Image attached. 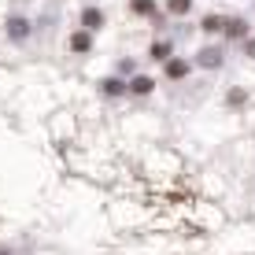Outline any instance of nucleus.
<instances>
[{"mask_svg": "<svg viewBox=\"0 0 255 255\" xmlns=\"http://www.w3.org/2000/svg\"><path fill=\"white\" fill-rule=\"evenodd\" d=\"M222 26H226V22H222V19H218V15H207V19H204V30H207V33H215V30H222Z\"/></svg>", "mask_w": 255, "mask_h": 255, "instance_id": "6", "label": "nucleus"}, {"mask_svg": "<svg viewBox=\"0 0 255 255\" xmlns=\"http://www.w3.org/2000/svg\"><path fill=\"white\" fill-rule=\"evenodd\" d=\"M133 11H152V0H133Z\"/></svg>", "mask_w": 255, "mask_h": 255, "instance_id": "11", "label": "nucleus"}, {"mask_svg": "<svg viewBox=\"0 0 255 255\" xmlns=\"http://www.w3.org/2000/svg\"><path fill=\"white\" fill-rule=\"evenodd\" d=\"M7 26H11V37H15V41H22V37H26V22H22V19H11Z\"/></svg>", "mask_w": 255, "mask_h": 255, "instance_id": "5", "label": "nucleus"}, {"mask_svg": "<svg viewBox=\"0 0 255 255\" xmlns=\"http://www.w3.org/2000/svg\"><path fill=\"white\" fill-rule=\"evenodd\" d=\"M200 63H204V67H218V63H222V52H218V48L200 52Z\"/></svg>", "mask_w": 255, "mask_h": 255, "instance_id": "1", "label": "nucleus"}, {"mask_svg": "<svg viewBox=\"0 0 255 255\" xmlns=\"http://www.w3.org/2000/svg\"><path fill=\"white\" fill-rule=\"evenodd\" d=\"M166 74H170V78H185V74H189V63L174 59V63H166Z\"/></svg>", "mask_w": 255, "mask_h": 255, "instance_id": "2", "label": "nucleus"}, {"mask_svg": "<svg viewBox=\"0 0 255 255\" xmlns=\"http://www.w3.org/2000/svg\"><path fill=\"white\" fill-rule=\"evenodd\" d=\"M82 22H85V26H100L104 19H100V11H96V7H89V11L82 15Z\"/></svg>", "mask_w": 255, "mask_h": 255, "instance_id": "7", "label": "nucleus"}, {"mask_svg": "<svg viewBox=\"0 0 255 255\" xmlns=\"http://www.w3.org/2000/svg\"><path fill=\"white\" fill-rule=\"evenodd\" d=\"M226 26H230V37H244V33H248V26H244V19H230Z\"/></svg>", "mask_w": 255, "mask_h": 255, "instance_id": "3", "label": "nucleus"}, {"mask_svg": "<svg viewBox=\"0 0 255 255\" xmlns=\"http://www.w3.org/2000/svg\"><path fill=\"white\" fill-rule=\"evenodd\" d=\"M248 52H252V56H255V41H248Z\"/></svg>", "mask_w": 255, "mask_h": 255, "instance_id": "12", "label": "nucleus"}, {"mask_svg": "<svg viewBox=\"0 0 255 255\" xmlns=\"http://www.w3.org/2000/svg\"><path fill=\"white\" fill-rule=\"evenodd\" d=\"M129 89H133V93H152V78H133Z\"/></svg>", "mask_w": 255, "mask_h": 255, "instance_id": "4", "label": "nucleus"}, {"mask_svg": "<svg viewBox=\"0 0 255 255\" xmlns=\"http://www.w3.org/2000/svg\"><path fill=\"white\" fill-rule=\"evenodd\" d=\"M104 93H122V82L119 78H108V82H104Z\"/></svg>", "mask_w": 255, "mask_h": 255, "instance_id": "10", "label": "nucleus"}, {"mask_svg": "<svg viewBox=\"0 0 255 255\" xmlns=\"http://www.w3.org/2000/svg\"><path fill=\"white\" fill-rule=\"evenodd\" d=\"M189 4H192V0H170V11H174V15H185Z\"/></svg>", "mask_w": 255, "mask_h": 255, "instance_id": "8", "label": "nucleus"}, {"mask_svg": "<svg viewBox=\"0 0 255 255\" xmlns=\"http://www.w3.org/2000/svg\"><path fill=\"white\" fill-rule=\"evenodd\" d=\"M70 45H74V52H89V37H85V33H78Z\"/></svg>", "mask_w": 255, "mask_h": 255, "instance_id": "9", "label": "nucleus"}]
</instances>
